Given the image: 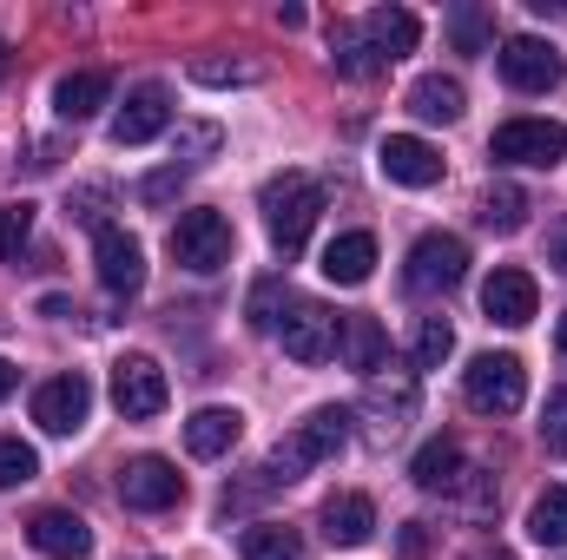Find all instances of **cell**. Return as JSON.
I'll return each instance as SVG.
<instances>
[{"label":"cell","instance_id":"obj_19","mask_svg":"<svg viewBox=\"0 0 567 560\" xmlns=\"http://www.w3.org/2000/svg\"><path fill=\"white\" fill-rule=\"evenodd\" d=\"M370 271H377V238L370 231H343V238L323 245V278L330 283L357 290V283H370Z\"/></svg>","mask_w":567,"mask_h":560},{"label":"cell","instance_id":"obj_29","mask_svg":"<svg viewBox=\"0 0 567 560\" xmlns=\"http://www.w3.org/2000/svg\"><path fill=\"white\" fill-rule=\"evenodd\" d=\"M528 541L542 548H567V488H542L528 508Z\"/></svg>","mask_w":567,"mask_h":560},{"label":"cell","instance_id":"obj_22","mask_svg":"<svg viewBox=\"0 0 567 560\" xmlns=\"http://www.w3.org/2000/svg\"><path fill=\"white\" fill-rule=\"evenodd\" d=\"M363 33H370V46H377V60L390 66V60H403V53H416V40H423V20H416L410 7H377V13L363 20Z\"/></svg>","mask_w":567,"mask_h":560},{"label":"cell","instance_id":"obj_15","mask_svg":"<svg viewBox=\"0 0 567 560\" xmlns=\"http://www.w3.org/2000/svg\"><path fill=\"white\" fill-rule=\"evenodd\" d=\"M377 165H383L390 185H410V191H429L442 178V152L429 139H416V133H390V139L377 145Z\"/></svg>","mask_w":567,"mask_h":560},{"label":"cell","instance_id":"obj_12","mask_svg":"<svg viewBox=\"0 0 567 560\" xmlns=\"http://www.w3.org/2000/svg\"><path fill=\"white\" fill-rule=\"evenodd\" d=\"M93 265H100V283H106L113 297H140L145 290V245L133 231H120V225H100Z\"/></svg>","mask_w":567,"mask_h":560},{"label":"cell","instance_id":"obj_16","mask_svg":"<svg viewBox=\"0 0 567 560\" xmlns=\"http://www.w3.org/2000/svg\"><path fill=\"white\" fill-rule=\"evenodd\" d=\"M482 310H488V323H508V330H522V323H535V310H542V290L528 271H515V265H502V271H488L482 283Z\"/></svg>","mask_w":567,"mask_h":560},{"label":"cell","instance_id":"obj_41","mask_svg":"<svg viewBox=\"0 0 567 560\" xmlns=\"http://www.w3.org/2000/svg\"><path fill=\"white\" fill-rule=\"evenodd\" d=\"M468 560H515V554H508V548H475Z\"/></svg>","mask_w":567,"mask_h":560},{"label":"cell","instance_id":"obj_33","mask_svg":"<svg viewBox=\"0 0 567 560\" xmlns=\"http://www.w3.org/2000/svg\"><path fill=\"white\" fill-rule=\"evenodd\" d=\"M284 310H290V290H284V278H265L258 290H251V330H278L284 323Z\"/></svg>","mask_w":567,"mask_h":560},{"label":"cell","instance_id":"obj_11","mask_svg":"<svg viewBox=\"0 0 567 560\" xmlns=\"http://www.w3.org/2000/svg\"><path fill=\"white\" fill-rule=\"evenodd\" d=\"M86 416H93V383H86L80 370H66V376H53V383L33 390V422H40L47 435H80Z\"/></svg>","mask_w":567,"mask_h":560},{"label":"cell","instance_id":"obj_25","mask_svg":"<svg viewBox=\"0 0 567 560\" xmlns=\"http://www.w3.org/2000/svg\"><path fill=\"white\" fill-rule=\"evenodd\" d=\"M330 66H337L343 80H377V73H383V60H377L363 20H337V27H330Z\"/></svg>","mask_w":567,"mask_h":560},{"label":"cell","instance_id":"obj_14","mask_svg":"<svg viewBox=\"0 0 567 560\" xmlns=\"http://www.w3.org/2000/svg\"><path fill=\"white\" fill-rule=\"evenodd\" d=\"M165 126H172V93L158 80H145V86L126 93V106L113 113V145H152Z\"/></svg>","mask_w":567,"mask_h":560},{"label":"cell","instance_id":"obj_2","mask_svg":"<svg viewBox=\"0 0 567 560\" xmlns=\"http://www.w3.org/2000/svg\"><path fill=\"white\" fill-rule=\"evenodd\" d=\"M317 211H323V191H317L310 172H278V178L265 185V231H271V245H278L284 258H297V251L310 245Z\"/></svg>","mask_w":567,"mask_h":560},{"label":"cell","instance_id":"obj_18","mask_svg":"<svg viewBox=\"0 0 567 560\" xmlns=\"http://www.w3.org/2000/svg\"><path fill=\"white\" fill-rule=\"evenodd\" d=\"M106 100H113V73H100V66H80V73H66V80L53 86V113H60L66 126L93 120Z\"/></svg>","mask_w":567,"mask_h":560},{"label":"cell","instance_id":"obj_30","mask_svg":"<svg viewBox=\"0 0 567 560\" xmlns=\"http://www.w3.org/2000/svg\"><path fill=\"white\" fill-rule=\"evenodd\" d=\"M410 356H416V370H442V363L455 356V330H449V317H423V323H416Z\"/></svg>","mask_w":567,"mask_h":560},{"label":"cell","instance_id":"obj_28","mask_svg":"<svg viewBox=\"0 0 567 560\" xmlns=\"http://www.w3.org/2000/svg\"><path fill=\"white\" fill-rule=\"evenodd\" d=\"M528 211H535V205H528L522 185H488V191H482V225L502 231V238H515V231L528 225Z\"/></svg>","mask_w":567,"mask_h":560},{"label":"cell","instance_id":"obj_38","mask_svg":"<svg viewBox=\"0 0 567 560\" xmlns=\"http://www.w3.org/2000/svg\"><path fill=\"white\" fill-rule=\"evenodd\" d=\"M106 198H113V191H106V185H86V191H80V205H73V218H86V225H93V218H100V205H106Z\"/></svg>","mask_w":567,"mask_h":560},{"label":"cell","instance_id":"obj_32","mask_svg":"<svg viewBox=\"0 0 567 560\" xmlns=\"http://www.w3.org/2000/svg\"><path fill=\"white\" fill-rule=\"evenodd\" d=\"M27 238H33V205H27V198L0 205V265H20Z\"/></svg>","mask_w":567,"mask_h":560},{"label":"cell","instance_id":"obj_10","mask_svg":"<svg viewBox=\"0 0 567 560\" xmlns=\"http://www.w3.org/2000/svg\"><path fill=\"white\" fill-rule=\"evenodd\" d=\"M363 416L377 442H396L410 422H416V370H390V376H370L363 390Z\"/></svg>","mask_w":567,"mask_h":560},{"label":"cell","instance_id":"obj_8","mask_svg":"<svg viewBox=\"0 0 567 560\" xmlns=\"http://www.w3.org/2000/svg\"><path fill=\"white\" fill-rule=\"evenodd\" d=\"M120 501H126L133 515H165V508L185 501V475H178L165 455H133V462L120 468Z\"/></svg>","mask_w":567,"mask_h":560},{"label":"cell","instance_id":"obj_9","mask_svg":"<svg viewBox=\"0 0 567 560\" xmlns=\"http://www.w3.org/2000/svg\"><path fill=\"white\" fill-rule=\"evenodd\" d=\"M165 403H172V383L152 356H120L113 363V409L126 422H152Z\"/></svg>","mask_w":567,"mask_h":560},{"label":"cell","instance_id":"obj_43","mask_svg":"<svg viewBox=\"0 0 567 560\" xmlns=\"http://www.w3.org/2000/svg\"><path fill=\"white\" fill-rule=\"evenodd\" d=\"M555 343H561V356H567V317H561V323H555Z\"/></svg>","mask_w":567,"mask_h":560},{"label":"cell","instance_id":"obj_4","mask_svg":"<svg viewBox=\"0 0 567 560\" xmlns=\"http://www.w3.org/2000/svg\"><path fill=\"white\" fill-rule=\"evenodd\" d=\"M488 158H495V165L555 172V165L567 158V126H555V120H508V126H495V139H488Z\"/></svg>","mask_w":567,"mask_h":560},{"label":"cell","instance_id":"obj_21","mask_svg":"<svg viewBox=\"0 0 567 560\" xmlns=\"http://www.w3.org/2000/svg\"><path fill=\"white\" fill-rule=\"evenodd\" d=\"M238 435H245V416L238 409H198V416L185 422V448L198 455V462H218V455H231L238 448Z\"/></svg>","mask_w":567,"mask_h":560},{"label":"cell","instance_id":"obj_42","mask_svg":"<svg viewBox=\"0 0 567 560\" xmlns=\"http://www.w3.org/2000/svg\"><path fill=\"white\" fill-rule=\"evenodd\" d=\"M7 53H13V46H7V40H0V80H7V73H13V60H7Z\"/></svg>","mask_w":567,"mask_h":560},{"label":"cell","instance_id":"obj_35","mask_svg":"<svg viewBox=\"0 0 567 560\" xmlns=\"http://www.w3.org/2000/svg\"><path fill=\"white\" fill-rule=\"evenodd\" d=\"M40 475V455L20 442V435H0V488H20V481H33Z\"/></svg>","mask_w":567,"mask_h":560},{"label":"cell","instance_id":"obj_24","mask_svg":"<svg viewBox=\"0 0 567 560\" xmlns=\"http://www.w3.org/2000/svg\"><path fill=\"white\" fill-rule=\"evenodd\" d=\"M323 535H330L337 548H363V541L377 535V501H370V495H330V501H323Z\"/></svg>","mask_w":567,"mask_h":560},{"label":"cell","instance_id":"obj_34","mask_svg":"<svg viewBox=\"0 0 567 560\" xmlns=\"http://www.w3.org/2000/svg\"><path fill=\"white\" fill-rule=\"evenodd\" d=\"M449 495H455V508H462V515H475V521H482V515L495 508V475H482V468H462V481H455Z\"/></svg>","mask_w":567,"mask_h":560},{"label":"cell","instance_id":"obj_40","mask_svg":"<svg viewBox=\"0 0 567 560\" xmlns=\"http://www.w3.org/2000/svg\"><path fill=\"white\" fill-rule=\"evenodd\" d=\"M13 390H20V370H13V363H7V356H0V403H7V396H13Z\"/></svg>","mask_w":567,"mask_h":560},{"label":"cell","instance_id":"obj_7","mask_svg":"<svg viewBox=\"0 0 567 560\" xmlns=\"http://www.w3.org/2000/svg\"><path fill=\"white\" fill-rule=\"evenodd\" d=\"M462 278H468V245H462L455 231H423L416 251H410L403 283H410L416 297H435V290H455Z\"/></svg>","mask_w":567,"mask_h":560},{"label":"cell","instance_id":"obj_37","mask_svg":"<svg viewBox=\"0 0 567 560\" xmlns=\"http://www.w3.org/2000/svg\"><path fill=\"white\" fill-rule=\"evenodd\" d=\"M542 448L567 455V390H548V409H542Z\"/></svg>","mask_w":567,"mask_h":560},{"label":"cell","instance_id":"obj_27","mask_svg":"<svg viewBox=\"0 0 567 560\" xmlns=\"http://www.w3.org/2000/svg\"><path fill=\"white\" fill-rule=\"evenodd\" d=\"M238 554L245 560H303V535L284 528V521H258L238 535Z\"/></svg>","mask_w":567,"mask_h":560},{"label":"cell","instance_id":"obj_5","mask_svg":"<svg viewBox=\"0 0 567 560\" xmlns=\"http://www.w3.org/2000/svg\"><path fill=\"white\" fill-rule=\"evenodd\" d=\"M231 251H238V238H231V225H225L218 211H178V225H172V258H178L185 271L212 278V271L231 265Z\"/></svg>","mask_w":567,"mask_h":560},{"label":"cell","instance_id":"obj_31","mask_svg":"<svg viewBox=\"0 0 567 560\" xmlns=\"http://www.w3.org/2000/svg\"><path fill=\"white\" fill-rule=\"evenodd\" d=\"M449 40H455L462 53H488V46H495V20H488L482 7H455V13H449Z\"/></svg>","mask_w":567,"mask_h":560},{"label":"cell","instance_id":"obj_6","mask_svg":"<svg viewBox=\"0 0 567 560\" xmlns=\"http://www.w3.org/2000/svg\"><path fill=\"white\" fill-rule=\"evenodd\" d=\"M495 66H502V80H508L515 93H555V86L567 80L561 46H555V40H535V33H515V40H502Z\"/></svg>","mask_w":567,"mask_h":560},{"label":"cell","instance_id":"obj_23","mask_svg":"<svg viewBox=\"0 0 567 560\" xmlns=\"http://www.w3.org/2000/svg\"><path fill=\"white\" fill-rule=\"evenodd\" d=\"M337 350H343V363H350V370L377 376V370H383V356H390V336H383V323H377V317H363V310H357V317H343V323H337Z\"/></svg>","mask_w":567,"mask_h":560},{"label":"cell","instance_id":"obj_26","mask_svg":"<svg viewBox=\"0 0 567 560\" xmlns=\"http://www.w3.org/2000/svg\"><path fill=\"white\" fill-rule=\"evenodd\" d=\"M410 481L429 488V495H449L455 481H462V442L455 435H435L416 448V462H410Z\"/></svg>","mask_w":567,"mask_h":560},{"label":"cell","instance_id":"obj_13","mask_svg":"<svg viewBox=\"0 0 567 560\" xmlns=\"http://www.w3.org/2000/svg\"><path fill=\"white\" fill-rule=\"evenodd\" d=\"M278 343H284L290 363H323L337 350V317L323 303H290L284 323H278Z\"/></svg>","mask_w":567,"mask_h":560},{"label":"cell","instance_id":"obj_1","mask_svg":"<svg viewBox=\"0 0 567 560\" xmlns=\"http://www.w3.org/2000/svg\"><path fill=\"white\" fill-rule=\"evenodd\" d=\"M343 442H350V409H337V403H330V409H310V416L297 422L278 448H271V462H265V468H271V481H278V488H290V481H303L317 462H337V455H343Z\"/></svg>","mask_w":567,"mask_h":560},{"label":"cell","instance_id":"obj_3","mask_svg":"<svg viewBox=\"0 0 567 560\" xmlns=\"http://www.w3.org/2000/svg\"><path fill=\"white\" fill-rule=\"evenodd\" d=\"M462 396H468V409H482V416H515V409L528 403V370H522V356H508V350L475 356V363L462 370Z\"/></svg>","mask_w":567,"mask_h":560},{"label":"cell","instance_id":"obj_39","mask_svg":"<svg viewBox=\"0 0 567 560\" xmlns=\"http://www.w3.org/2000/svg\"><path fill=\"white\" fill-rule=\"evenodd\" d=\"M548 258H555V271H567V218L548 231Z\"/></svg>","mask_w":567,"mask_h":560},{"label":"cell","instance_id":"obj_20","mask_svg":"<svg viewBox=\"0 0 567 560\" xmlns=\"http://www.w3.org/2000/svg\"><path fill=\"white\" fill-rule=\"evenodd\" d=\"M410 113H416L423 126H455V120L468 113V93H462V80H449V73H423V80L410 86Z\"/></svg>","mask_w":567,"mask_h":560},{"label":"cell","instance_id":"obj_17","mask_svg":"<svg viewBox=\"0 0 567 560\" xmlns=\"http://www.w3.org/2000/svg\"><path fill=\"white\" fill-rule=\"evenodd\" d=\"M27 541H33V554H47V560H86L93 554V528L73 508H40L27 521Z\"/></svg>","mask_w":567,"mask_h":560},{"label":"cell","instance_id":"obj_36","mask_svg":"<svg viewBox=\"0 0 567 560\" xmlns=\"http://www.w3.org/2000/svg\"><path fill=\"white\" fill-rule=\"evenodd\" d=\"M192 80L198 86H251L258 66L251 60H192Z\"/></svg>","mask_w":567,"mask_h":560}]
</instances>
